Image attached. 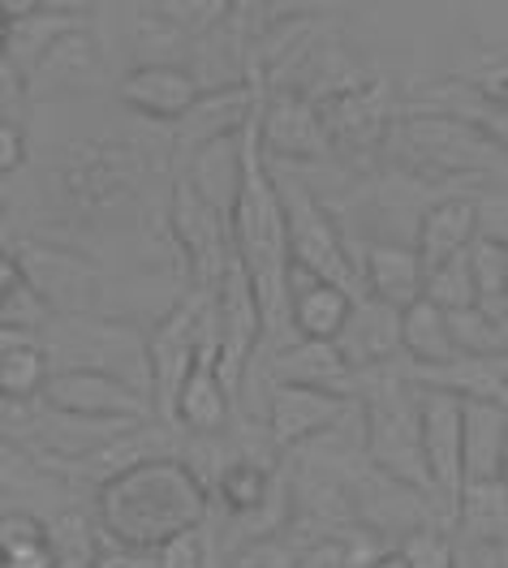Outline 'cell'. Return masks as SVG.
<instances>
[{
    "label": "cell",
    "mask_w": 508,
    "mask_h": 568,
    "mask_svg": "<svg viewBox=\"0 0 508 568\" xmlns=\"http://www.w3.org/2000/svg\"><path fill=\"white\" fill-rule=\"evenodd\" d=\"M470 276H474V306L496 323H508V250L505 242H482L474 237L470 250Z\"/></svg>",
    "instance_id": "obj_30"
},
{
    "label": "cell",
    "mask_w": 508,
    "mask_h": 568,
    "mask_svg": "<svg viewBox=\"0 0 508 568\" xmlns=\"http://www.w3.org/2000/svg\"><path fill=\"white\" fill-rule=\"evenodd\" d=\"M91 568H155V551H134V547H100Z\"/></svg>",
    "instance_id": "obj_41"
},
{
    "label": "cell",
    "mask_w": 508,
    "mask_h": 568,
    "mask_svg": "<svg viewBox=\"0 0 508 568\" xmlns=\"http://www.w3.org/2000/svg\"><path fill=\"white\" fill-rule=\"evenodd\" d=\"M207 311H212V354H216V375L224 392L242 388V375L251 366L254 345L263 341V323L254 311L251 281L246 272L237 267V258L224 267L220 284L207 293Z\"/></svg>",
    "instance_id": "obj_8"
},
{
    "label": "cell",
    "mask_w": 508,
    "mask_h": 568,
    "mask_svg": "<svg viewBox=\"0 0 508 568\" xmlns=\"http://www.w3.org/2000/svg\"><path fill=\"white\" fill-rule=\"evenodd\" d=\"M453 568H505V547H487V542H466L457 551Z\"/></svg>",
    "instance_id": "obj_42"
},
{
    "label": "cell",
    "mask_w": 508,
    "mask_h": 568,
    "mask_svg": "<svg viewBox=\"0 0 508 568\" xmlns=\"http://www.w3.org/2000/svg\"><path fill=\"white\" fill-rule=\"evenodd\" d=\"M207 526V487L177 457H151L95 487V530L112 547L155 551Z\"/></svg>",
    "instance_id": "obj_2"
},
{
    "label": "cell",
    "mask_w": 508,
    "mask_h": 568,
    "mask_svg": "<svg viewBox=\"0 0 508 568\" xmlns=\"http://www.w3.org/2000/svg\"><path fill=\"white\" fill-rule=\"evenodd\" d=\"M423 104L418 112H436V116H453V121H466L474 130H482L487 139L505 142V104H491L482 91H474L466 78H444L431 91H423Z\"/></svg>",
    "instance_id": "obj_26"
},
{
    "label": "cell",
    "mask_w": 508,
    "mask_h": 568,
    "mask_svg": "<svg viewBox=\"0 0 508 568\" xmlns=\"http://www.w3.org/2000/svg\"><path fill=\"white\" fill-rule=\"evenodd\" d=\"M354 414H358V396L289 388V384H272L267 392V430H272V444L281 448H297L315 435H332Z\"/></svg>",
    "instance_id": "obj_13"
},
{
    "label": "cell",
    "mask_w": 508,
    "mask_h": 568,
    "mask_svg": "<svg viewBox=\"0 0 508 568\" xmlns=\"http://www.w3.org/2000/svg\"><path fill=\"white\" fill-rule=\"evenodd\" d=\"M4 43H9V22H4V13H0V57H4Z\"/></svg>",
    "instance_id": "obj_46"
},
{
    "label": "cell",
    "mask_w": 508,
    "mask_h": 568,
    "mask_svg": "<svg viewBox=\"0 0 508 568\" xmlns=\"http://www.w3.org/2000/svg\"><path fill=\"white\" fill-rule=\"evenodd\" d=\"M302 556V538L289 530L263 534V538H251L233 551L228 568H293Z\"/></svg>",
    "instance_id": "obj_36"
},
{
    "label": "cell",
    "mask_w": 508,
    "mask_h": 568,
    "mask_svg": "<svg viewBox=\"0 0 508 568\" xmlns=\"http://www.w3.org/2000/svg\"><path fill=\"white\" fill-rule=\"evenodd\" d=\"M31 542H43V521L35 513H27V508L0 513V560L22 551V547H31Z\"/></svg>",
    "instance_id": "obj_37"
},
{
    "label": "cell",
    "mask_w": 508,
    "mask_h": 568,
    "mask_svg": "<svg viewBox=\"0 0 508 568\" xmlns=\"http://www.w3.org/2000/svg\"><path fill=\"white\" fill-rule=\"evenodd\" d=\"M121 104L134 108L139 116L151 121H182L190 108L199 104V82L185 65H169V61H146L139 70H130L116 87Z\"/></svg>",
    "instance_id": "obj_17"
},
{
    "label": "cell",
    "mask_w": 508,
    "mask_h": 568,
    "mask_svg": "<svg viewBox=\"0 0 508 568\" xmlns=\"http://www.w3.org/2000/svg\"><path fill=\"white\" fill-rule=\"evenodd\" d=\"M254 112H258V104H254ZM254 112L242 130V173H237V194L228 203V246H233L237 267L251 281L263 341H276L289 327V237H285L281 190L272 181L267 155L258 151Z\"/></svg>",
    "instance_id": "obj_1"
},
{
    "label": "cell",
    "mask_w": 508,
    "mask_h": 568,
    "mask_svg": "<svg viewBox=\"0 0 508 568\" xmlns=\"http://www.w3.org/2000/svg\"><path fill=\"white\" fill-rule=\"evenodd\" d=\"M336 354L349 366V375L358 379L366 371H379V366H393L400 357V311L375 302V297H354L345 327L336 332Z\"/></svg>",
    "instance_id": "obj_14"
},
{
    "label": "cell",
    "mask_w": 508,
    "mask_h": 568,
    "mask_svg": "<svg viewBox=\"0 0 508 568\" xmlns=\"http://www.w3.org/2000/svg\"><path fill=\"white\" fill-rule=\"evenodd\" d=\"M18 91H22V73L13 70L9 57H0V100H13Z\"/></svg>",
    "instance_id": "obj_44"
},
{
    "label": "cell",
    "mask_w": 508,
    "mask_h": 568,
    "mask_svg": "<svg viewBox=\"0 0 508 568\" xmlns=\"http://www.w3.org/2000/svg\"><path fill=\"white\" fill-rule=\"evenodd\" d=\"M448 341H453V354L461 357H505L508 323L487 320L478 306L453 311L448 315Z\"/></svg>",
    "instance_id": "obj_33"
},
{
    "label": "cell",
    "mask_w": 508,
    "mask_h": 568,
    "mask_svg": "<svg viewBox=\"0 0 508 568\" xmlns=\"http://www.w3.org/2000/svg\"><path fill=\"white\" fill-rule=\"evenodd\" d=\"M254 134L263 155H289V160H324L327 142L319 134V121L306 100L297 95H267L254 112Z\"/></svg>",
    "instance_id": "obj_16"
},
{
    "label": "cell",
    "mask_w": 508,
    "mask_h": 568,
    "mask_svg": "<svg viewBox=\"0 0 508 568\" xmlns=\"http://www.w3.org/2000/svg\"><path fill=\"white\" fill-rule=\"evenodd\" d=\"M405 379L418 392H444L457 400H487L505 405L508 400V357H448L439 366H409Z\"/></svg>",
    "instance_id": "obj_18"
},
{
    "label": "cell",
    "mask_w": 508,
    "mask_h": 568,
    "mask_svg": "<svg viewBox=\"0 0 508 568\" xmlns=\"http://www.w3.org/2000/svg\"><path fill=\"white\" fill-rule=\"evenodd\" d=\"M216 491L233 517H251V513H258L267 499L276 496V478H272L267 465H258L254 457L242 453V457H233V462L220 469Z\"/></svg>",
    "instance_id": "obj_31"
},
{
    "label": "cell",
    "mask_w": 508,
    "mask_h": 568,
    "mask_svg": "<svg viewBox=\"0 0 508 568\" xmlns=\"http://www.w3.org/2000/svg\"><path fill=\"white\" fill-rule=\"evenodd\" d=\"M358 379H366L358 418H363V444L370 469H379V474H388V478H397V483L431 499L423 448H418V388L400 375L397 362L366 371Z\"/></svg>",
    "instance_id": "obj_3"
},
{
    "label": "cell",
    "mask_w": 508,
    "mask_h": 568,
    "mask_svg": "<svg viewBox=\"0 0 508 568\" xmlns=\"http://www.w3.org/2000/svg\"><path fill=\"white\" fill-rule=\"evenodd\" d=\"M370 568H405V560H400L397 551H388V556H379V560H375Z\"/></svg>",
    "instance_id": "obj_45"
},
{
    "label": "cell",
    "mask_w": 508,
    "mask_h": 568,
    "mask_svg": "<svg viewBox=\"0 0 508 568\" xmlns=\"http://www.w3.org/2000/svg\"><path fill=\"white\" fill-rule=\"evenodd\" d=\"M281 190V207H285V237H289V267L327 281L354 297L358 293V263H354V246L341 237V229L332 224L324 203L306 190V185H276Z\"/></svg>",
    "instance_id": "obj_5"
},
{
    "label": "cell",
    "mask_w": 508,
    "mask_h": 568,
    "mask_svg": "<svg viewBox=\"0 0 508 568\" xmlns=\"http://www.w3.org/2000/svg\"><path fill=\"white\" fill-rule=\"evenodd\" d=\"M293 568H345V551H341L336 538H315V542L302 547Z\"/></svg>",
    "instance_id": "obj_39"
},
{
    "label": "cell",
    "mask_w": 508,
    "mask_h": 568,
    "mask_svg": "<svg viewBox=\"0 0 508 568\" xmlns=\"http://www.w3.org/2000/svg\"><path fill=\"white\" fill-rule=\"evenodd\" d=\"M22 160H27V139H22V130H18L13 121H0V178H4V173H18Z\"/></svg>",
    "instance_id": "obj_40"
},
{
    "label": "cell",
    "mask_w": 508,
    "mask_h": 568,
    "mask_svg": "<svg viewBox=\"0 0 508 568\" xmlns=\"http://www.w3.org/2000/svg\"><path fill=\"white\" fill-rule=\"evenodd\" d=\"M39 400L57 418L91 426H139L155 418L143 392H134L112 375H95V371H48Z\"/></svg>",
    "instance_id": "obj_7"
},
{
    "label": "cell",
    "mask_w": 508,
    "mask_h": 568,
    "mask_svg": "<svg viewBox=\"0 0 508 568\" xmlns=\"http://www.w3.org/2000/svg\"><path fill=\"white\" fill-rule=\"evenodd\" d=\"M453 521L461 526L466 542L505 547L508 534V487L505 483H466L453 504Z\"/></svg>",
    "instance_id": "obj_27"
},
{
    "label": "cell",
    "mask_w": 508,
    "mask_h": 568,
    "mask_svg": "<svg viewBox=\"0 0 508 568\" xmlns=\"http://www.w3.org/2000/svg\"><path fill=\"white\" fill-rule=\"evenodd\" d=\"M354 263H358V281L363 293L405 311L409 302L423 297V263L409 246H388V242H370L366 250H354Z\"/></svg>",
    "instance_id": "obj_21"
},
{
    "label": "cell",
    "mask_w": 508,
    "mask_h": 568,
    "mask_svg": "<svg viewBox=\"0 0 508 568\" xmlns=\"http://www.w3.org/2000/svg\"><path fill=\"white\" fill-rule=\"evenodd\" d=\"M27 82H31V91H78V87H91V82H100V48H95V39L87 36L82 27L70 31V36H61L43 57H39L35 65L27 70Z\"/></svg>",
    "instance_id": "obj_24"
},
{
    "label": "cell",
    "mask_w": 508,
    "mask_h": 568,
    "mask_svg": "<svg viewBox=\"0 0 508 568\" xmlns=\"http://www.w3.org/2000/svg\"><path fill=\"white\" fill-rule=\"evenodd\" d=\"M0 568H57V565H52V551H48V538H43V542H31V547L4 556Z\"/></svg>",
    "instance_id": "obj_43"
},
{
    "label": "cell",
    "mask_w": 508,
    "mask_h": 568,
    "mask_svg": "<svg viewBox=\"0 0 508 568\" xmlns=\"http://www.w3.org/2000/svg\"><path fill=\"white\" fill-rule=\"evenodd\" d=\"M43 538H48V551H52V565L57 568H91L100 556V538L91 517H82L78 508L43 521Z\"/></svg>",
    "instance_id": "obj_32"
},
{
    "label": "cell",
    "mask_w": 508,
    "mask_h": 568,
    "mask_svg": "<svg viewBox=\"0 0 508 568\" xmlns=\"http://www.w3.org/2000/svg\"><path fill=\"white\" fill-rule=\"evenodd\" d=\"M0 215H4V194H0Z\"/></svg>",
    "instance_id": "obj_47"
},
{
    "label": "cell",
    "mask_w": 508,
    "mask_h": 568,
    "mask_svg": "<svg viewBox=\"0 0 508 568\" xmlns=\"http://www.w3.org/2000/svg\"><path fill=\"white\" fill-rule=\"evenodd\" d=\"M349 306H354V293L289 267V327L302 341H336Z\"/></svg>",
    "instance_id": "obj_23"
},
{
    "label": "cell",
    "mask_w": 508,
    "mask_h": 568,
    "mask_svg": "<svg viewBox=\"0 0 508 568\" xmlns=\"http://www.w3.org/2000/svg\"><path fill=\"white\" fill-rule=\"evenodd\" d=\"M478 237V224H474V199H444L436 207H427L418 220V242L414 254L423 263V272H431L439 263L466 254L470 242Z\"/></svg>",
    "instance_id": "obj_25"
},
{
    "label": "cell",
    "mask_w": 508,
    "mask_h": 568,
    "mask_svg": "<svg viewBox=\"0 0 508 568\" xmlns=\"http://www.w3.org/2000/svg\"><path fill=\"white\" fill-rule=\"evenodd\" d=\"M400 357H409V366H439L453 354V341H448V315L436 311L427 297L409 302L400 311Z\"/></svg>",
    "instance_id": "obj_29"
},
{
    "label": "cell",
    "mask_w": 508,
    "mask_h": 568,
    "mask_svg": "<svg viewBox=\"0 0 508 568\" xmlns=\"http://www.w3.org/2000/svg\"><path fill=\"white\" fill-rule=\"evenodd\" d=\"M393 551L405 560V568H453L457 565V542L439 530L436 521H427V526H418V530H409L405 538H397Z\"/></svg>",
    "instance_id": "obj_35"
},
{
    "label": "cell",
    "mask_w": 508,
    "mask_h": 568,
    "mask_svg": "<svg viewBox=\"0 0 508 568\" xmlns=\"http://www.w3.org/2000/svg\"><path fill=\"white\" fill-rule=\"evenodd\" d=\"M61 181H65V194L73 199V207H109V203H121L134 190L139 160H134L130 146L87 142L70 155Z\"/></svg>",
    "instance_id": "obj_15"
},
{
    "label": "cell",
    "mask_w": 508,
    "mask_h": 568,
    "mask_svg": "<svg viewBox=\"0 0 508 568\" xmlns=\"http://www.w3.org/2000/svg\"><path fill=\"white\" fill-rule=\"evenodd\" d=\"M418 448L427 487L444 517H453V504L461 496V400L444 392H418Z\"/></svg>",
    "instance_id": "obj_10"
},
{
    "label": "cell",
    "mask_w": 508,
    "mask_h": 568,
    "mask_svg": "<svg viewBox=\"0 0 508 568\" xmlns=\"http://www.w3.org/2000/svg\"><path fill=\"white\" fill-rule=\"evenodd\" d=\"M155 568H207V542L203 530H190L155 547Z\"/></svg>",
    "instance_id": "obj_38"
},
{
    "label": "cell",
    "mask_w": 508,
    "mask_h": 568,
    "mask_svg": "<svg viewBox=\"0 0 508 568\" xmlns=\"http://www.w3.org/2000/svg\"><path fill=\"white\" fill-rule=\"evenodd\" d=\"M48 341L39 345L48 371H95L146 396V341L130 323H104L91 315H57L43 323Z\"/></svg>",
    "instance_id": "obj_4"
},
{
    "label": "cell",
    "mask_w": 508,
    "mask_h": 568,
    "mask_svg": "<svg viewBox=\"0 0 508 568\" xmlns=\"http://www.w3.org/2000/svg\"><path fill=\"white\" fill-rule=\"evenodd\" d=\"M315 121H319V134H324L327 151L341 146V151H366L384 139L388 121H393V108H388V87L379 78L370 82H336L327 87L324 95L311 104Z\"/></svg>",
    "instance_id": "obj_9"
},
{
    "label": "cell",
    "mask_w": 508,
    "mask_h": 568,
    "mask_svg": "<svg viewBox=\"0 0 508 568\" xmlns=\"http://www.w3.org/2000/svg\"><path fill=\"white\" fill-rule=\"evenodd\" d=\"M423 297H427L436 311H444V315H453V311H470L474 306L470 258L457 254V258L439 263V267H431V272H423Z\"/></svg>",
    "instance_id": "obj_34"
},
{
    "label": "cell",
    "mask_w": 508,
    "mask_h": 568,
    "mask_svg": "<svg viewBox=\"0 0 508 568\" xmlns=\"http://www.w3.org/2000/svg\"><path fill=\"white\" fill-rule=\"evenodd\" d=\"M272 384H289V388H315L336 392V396H354V375L341 362L332 341H289L285 349L272 354Z\"/></svg>",
    "instance_id": "obj_22"
},
{
    "label": "cell",
    "mask_w": 508,
    "mask_h": 568,
    "mask_svg": "<svg viewBox=\"0 0 508 568\" xmlns=\"http://www.w3.org/2000/svg\"><path fill=\"white\" fill-rule=\"evenodd\" d=\"M48 379V362L35 336L4 332L0 327V405H27L35 400Z\"/></svg>",
    "instance_id": "obj_28"
},
{
    "label": "cell",
    "mask_w": 508,
    "mask_h": 568,
    "mask_svg": "<svg viewBox=\"0 0 508 568\" xmlns=\"http://www.w3.org/2000/svg\"><path fill=\"white\" fill-rule=\"evenodd\" d=\"M203 323H207V293H190L173 315H164L160 327L146 336V400H151V414L173 423V405H177V392H182L185 375L199 357L203 345Z\"/></svg>",
    "instance_id": "obj_6"
},
{
    "label": "cell",
    "mask_w": 508,
    "mask_h": 568,
    "mask_svg": "<svg viewBox=\"0 0 508 568\" xmlns=\"http://www.w3.org/2000/svg\"><path fill=\"white\" fill-rule=\"evenodd\" d=\"M508 414L505 405L461 400V478L466 483H505Z\"/></svg>",
    "instance_id": "obj_20"
},
{
    "label": "cell",
    "mask_w": 508,
    "mask_h": 568,
    "mask_svg": "<svg viewBox=\"0 0 508 568\" xmlns=\"http://www.w3.org/2000/svg\"><path fill=\"white\" fill-rule=\"evenodd\" d=\"M228 392L216 375V354H212V311H207V323H203V345H199V357L185 375L182 392H177V405H173V423L185 426L190 435H220L224 423H228Z\"/></svg>",
    "instance_id": "obj_19"
},
{
    "label": "cell",
    "mask_w": 508,
    "mask_h": 568,
    "mask_svg": "<svg viewBox=\"0 0 508 568\" xmlns=\"http://www.w3.org/2000/svg\"><path fill=\"white\" fill-rule=\"evenodd\" d=\"M405 142L444 173H491L505 160V142L487 139L482 130H474L466 121L436 116V112H409L400 121Z\"/></svg>",
    "instance_id": "obj_12"
},
{
    "label": "cell",
    "mask_w": 508,
    "mask_h": 568,
    "mask_svg": "<svg viewBox=\"0 0 508 568\" xmlns=\"http://www.w3.org/2000/svg\"><path fill=\"white\" fill-rule=\"evenodd\" d=\"M173 233H177L185 258H190L194 293H212L224 276V267L233 263L228 215L212 207L185 178H177V185H173Z\"/></svg>",
    "instance_id": "obj_11"
}]
</instances>
